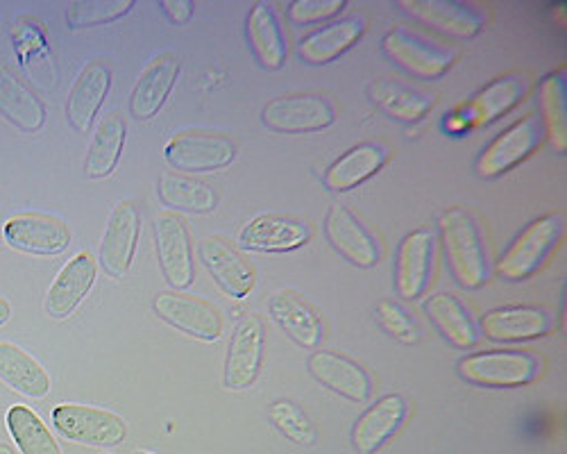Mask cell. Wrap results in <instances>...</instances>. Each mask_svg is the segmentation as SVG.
Segmentation results:
<instances>
[{"label":"cell","instance_id":"obj_9","mask_svg":"<svg viewBox=\"0 0 567 454\" xmlns=\"http://www.w3.org/2000/svg\"><path fill=\"white\" fill-rule=\"evenodd\" d=\"M261 121L268 130L284 134L320 132L337 121V107L332 101L313 94L281 96L264 107Z\"/></svg>","mask_w":567,"mask_h":454},{"label":"cell","instance_id":"obj_15","mask_svg":"<svg viewBox=\"0 0 567 454\" xmlns=\"http://www.w3.org/2000/svg\"><path fill=\"white\" fill-rule=\"evenodd\" d=\"M200 259L209 270L212 280L220 287V291L229 298L241 300L255 287L252 266L236 252L225 239L218 235L207 237L200 246Z\"/></svg>","mask_w":567,"mask_h":454},{"label":"cell","instance_id":"obj_13","mask_svg":"<svg viewBox=\"0 0 567 454\" xmlns=\"http://www.w3.org/2000/svg\"><path fill=\"white\" fill-rule=\"evenodd\" d=\"M3 237L8 246L28 255H60L71 244L69 227L53 218L41 214H21L8 220Z\"/></svg>","mask_w":567,"mask_h":454},{"label":"cell","instance_id":"obj_37","mask_svg":"<svg viewBox=\"0 0 567 454\" xmlns=\"http://www.w3.org/2000/svg\"><path fill=\"white\" fill-rule=\"evenodd\" d=\"M540 112L547 127L549 144L563 153L567 148V96L565 73H551L540 84Z\"/></svg>","mask_w":567,"mask_h":454},{"label":"cell","instance_id":"obj_18","mask_svg":"<svg viewBox=\"0 0 567 454\" xmlns=\"http://www.w3.org/2000/svg\"><path fill=\"white\" fill-rule=\"evenodd\" d=\"M327 239L350 264L359 268H372L382 259L380 246L357 220V216L343 205H334L329 209Z\"/></svg>","mask_w":567,"mask_h":454},{"label":"cell","instance_id":"obj_8","mask_svg":"<svg viewBox=\"0 0 567 454\" xmlns=\"http://www.w3.org/2000/svg\"><path fill=\"white\" fill-rule=\"evenodd\" d=\"M264 343L266 334L261 318L255 313L244 316L231 332L225 359L223 384L229 391H244L257 382L264 363Z\"/></svg>","mask_w":567,"mask_h":454},{"label":"cell","instance_id":"obj_22","mask_svg":"<svg viewBox=\"0 0 567 454\" xmlns=\"http://www.w3.org/2000/svg\"><path fill=\"white\" fill-rule=\"evenodd\" d=\"M432 252H434L432 233L422 230V227L402 241L398 250L395 285L404 300H417L422 291L427 289V282L432 276Z\"/></svg>","mask_w":567,"mask_h":454},{"label":"cell","instance_id":"obj_3","mask_svg":"<svg viewBox=\"0 0 567 454\" xmlns=\"http://www.w3.org/2000/svg\"><path fill=\"white\" fill-rule=\"evenodd\" d=\"M53 423L62 436L84 445L114 447L127 436L123 419L101 406L60 404L53 409Z\"/></svg>","mask_w":567,"mask_h":454},{"label":"cell","instance_id":"obj_38","mask_svg":"<svg viewBox=\"0 0 567 454\" xmlns=\"http://www.w3.org/2000/svg\"><path fill=\"white\" fill-rule=\"evenodd\" d=\"M132 8V0H78L66 10V25L71 30L107 25L123 19Z\"/></svg>","mask_w":567,"mask_h":454},{"label":"cell","instance_id":"obj_28","mask_svg":"<svg viewBox=\"0 0 567 454\" xmlns=\"http://www.w3.org/2000/svg\"><path fill=\"white\" fill-rule=\"evenodd\" d=\"M272 321L300 348H316L322 339V328L313 309L293 291H279L268 302Z\"/></svg>","mask_w":567,"mask_h":454},{"label":"cell","instance_id":"obj_6","mask_svg":"<svg viewBox=\"0 0 567 454\" xmlns=\"http://www.w3.org/2000/svg\"><path fill=\"white\" fill-rule=\"evenodd\" d=\"M164 157L182 173H209L229 166L236 157V146L225 134L182 132L166 144Z\"/></svg>","mask_w":567,"mask_h":454},{"label":"cell","instance_id":"obj_1","mask_svg":"<svg viewBox=\"0 0 567 454\" xmlns=\"http://www.w3.org/2000/svg\"><path fill=\"white\" fill-rule=\"evenodd\" d=\"M441 237L454 280L463 289L484 287L491 270L475 218L465 209H447L441 216Z\"/></svg>","mask_w":567,"mask_h":454},{"label":"cell","instance_id":"obj_21","mask_svg":"<svg viewBox=\"0 0 567 454\" xmlns=\"http://www.w3.org/2000/svg\"><path fill=\"white\" fill-rule=\"evenodd\" d=\"M398 8L424 25L458 39L477 37L484 25V19L475 10L445 0H402Z\"/></svg>","mask_w":567,"mask_h":454},{"label":"cell","instance_id":"obj_33","mask_svg":"<svg viewBox=\"0 0 567 454\" xmlns=\"http://www.w3.org/2000/svg\"><path fill=\"white\" fill-rule=\"evenodd\" d=\"M424 313L430 316V321L436 326V330L454 345V348H470L477 341V330L467 309L461 305L458 298L450 293H436L427 302H424Z\"/></svg>","mask_w":567,"mask_h":454},{"label":"cell","instance_id":"obj_27","mask_svg":"<svg viewBox=\"0 0 567 454\" xmlns=\"http://www.w3.org/2000/svg\"><path fill=\"white\" fill-rule=\"evenodd\" d=\"M0 382L32 400L51 393V375L32 354L10 341H0Z\"/></svg>","mask_w":567,"mask_h":454},{"label":"cell","instance_id":"obj_17","mask_svg":"<svg viewBox=\"0 0 567 454\" xmlns=\"http://www.w3.org/2000/svg\"><path fill=\"white\" fill-rule=\"evenodd\" d=\"M311 239V230L293 218L259 216L239 233L241 248L250 252H291Z\"/></svg>","mask_w":567,"mask_h":454},{"label":"cell","instance_id":"obj_7","mask_svg":"<svg viewBox=\"0 0 567 454\" xmlns=\"http://www.w3.org/2000/svg\"><path fill=\"white\" fill-rule=\"evenodd\" d=\"M153 309L164 323L198 341L212 343L223 334V316L218 307L207 300L177 291H162L155 296Z\"/></svg>","mask_w":567,"mask_h":454},{"label":"cell","instance_id":"obj_29","mask_svg":"<svg viewBox=\"0 0 567 454\" xmlns=\"http://www.w3.org/2000/svg\"><path fill=\"white\" fill-rule=\"evenodd\" d=\"M363 30H365V21L361 17L343 19L339 23L327 25V28L309 34L300 43V58H302V62L313 64V66L334 62L337 58L348 53L352 45H357V41L363 37Z\"/></svg>","mask_w":567,"mask_h":454},{"label":"cell","instance_id":"obj_41","mask_svg":"<svg viewBox=\"0 0 567 454\" xmlns=\"http://www.w3.org/2000/svg\"><path fill=\"white\" fill-rule=\"evenodd\" d=\"M346 10V0H298L289 8V17L298 25L318 23L324 19H334Z\"/></svg>","mask_w":567,"mask_h":454},{"label":"cell","instance_id":"obj_45","mask_svg":"<svg viewBox=\"0 0 567 454\" xmlns=\"http://www.w3.org/2000/svg\"><path fill=\"white\" fill-rule=\"evenodd\" d=\"M134 454H155V452H146V450H136Z\"/></svg>","mask_w":567,"mask_h":454},{"label":"cell","instance_id":"obj_34","mask_svg":"<svg viewBox=\"0 0 567 454\" xmlns=\"http://www.w3.org/2000/svg\"><path fill=\"white\" fill-rule=\"evenodd\" d=\"M159 198L173 209L192 214H209L218 207V194L209 185L175 173H162Z\"/></svg>","mask_w":567,"mask_h":454},{"label":"cell","instance_id":"obj_20","mask_svg":"<svg viewBox=\"0 0 567 454\" xmlns=\"http://www.w3.org/2000/svg\"><path fill=\"white\" fill-rule=\"evenodd\" d=\"M549 330V316L538 307H502L482 316V332L499 343L540 339Z\"/></svg>","mask_w":567,"mask_h":454},{"label":"cell","instance_id":"obj_16","mask_svg":"<svg viewBox=\"0 0 567 454\" xmlns=\"http://www.w3.org/2000/svg\"><path fill=\"white\" fill-rule=\"evenodd\" d=\"M307 367L316 382H320L329 391L343 395L346 400L363 402L372 393L370 375L359 367L357 361L339 352H329V350L313 352L307 361Z\"/></svg>","mask_w":567,"mask_h":454},{"label":"cell","instance_id":"obj_30","mask_svg":"<svg viewBox=\"0 0 567 454\" xmlns=\"http://www.w3.org/2000/svg\"><path fill=\"white\" fill-rule=\"evenodd\" d=\"M246 34L257 62L266 71H279L284 64H287V41H284L281 28L270 6L257 3L250 10Z\"/></svg>","mask_w":567,"mask_h":454},{"label":"cell","instance_id":"obj_35","mask_svg":"<svg viewBox=\"0 0 567 454\" xmlns=\"http://www.w3.org/2000/svg\"><path fill=\"white\" fill-rule=\"evenodd\" d=\"M368 94H370V101L380 107L386 116L402 121V123H417L432 110V103L427 99L415 94V91L409 86H402V84L389 82V80L374 82Z\"/></svg>","mask_w":567,"mask_h":454},{"label":"cell","instance_id":"obj_32","mask_svg":"<svg viewBox=\"0 0 567 454\" xmlns=\"http://www.w3.org/2000/svg\"><path fill=\"white\" fill-rule=\"evenodd\" d=\"M386 162V153L374 144H361L339 157L324 173V185L332 192H350L361 182L380 173Z\"/></svg>","mask_w":567,"mask_h":454},{"label":"cell","instance_id":"obj_36","mask_svg":"<svg viewBox=\"0 0 567 454\" xmlns=\"http://www.w3.org/2000/svg\"><path fill=\"white\" fill-rule=\"evenodd\" d=\"M8 430L21 454H62L55 436L25 404H14L8 412Z\"/></svg>","mask_w":567,"mask_h":454},{"label":"cell","instance_id":"obj_44","mask_svg":"<svg viewBox=\"0 0 567 454\" xmlns=\"http://www.w3.org/2000/svg\"><path fill=\"white\" fill-rule=\"evenodd\" d=\"M0 454H14L8 443H0Z\"/></svg>","mask_w":567,"mask_h":454},{"label":"cell","instance_id":"obj_19","mask_svg":"<svg viewBox=\"0 0 567 454\" xmlns=\"http://www.w3.org/2000/svg\"><path fill=\"white\" fill-rule=\"evenodd\" d=\"M409 414L402 395H384L361 414L352 427V445L359 454H372L380 450L404 423Z\"/></svg>","mask_w":567,"mask_h":454},{"label":"cell","instance_id":"obj_5","mask_svg":"<svg viewBox=\"0 0 567 454\" xmlns=\"http://www.w3.org/2000/svg\"><path fill=\"white\" fill-rule=\"evenodd\" d=\"M153 235L166 285L175 291L192 287L196 280V266L184 220L175 214H159L153 220Z\"/></svg>","mask_w":567,"mask_h":454},{"label":"cell","instance_id":"obj_31","mask_svg":"<svg viewBox=\"0 0 567 454\" xmlns=\"http://www.w3.org/2000/svg\"><path fill=\"white\" fill-rule=\"evenodd\" d=\"M125 136H127V130L118 114H110L101 121L96 132H93V140L86 153V162H84L86 177L103 179L116 171L118 159L123 155Z\"/></svg>","mask_w":567,"mask_h":454},{"label":"cell","instance_id":"obj_14","mask_svg":"<svg viewBox=\"0 0 567 454\" xmlns=\"http://www.w3.org/2000/svg\"><path fill=\"white\" fill-rule=\"evenodd\" d=\"M96 276H99L96 259H93L89 252L75 255L60 270V276L51 285V291L43 302L45 313L55 318V321H64V318H69L82 305V300L91 293L93 285H96Z\"/></svg>","mask_w":567,"mask_h":454},{"label":"cell","instance_id":"obj_46","mask_svg":"<svg viewBox=\"0 0 567 454\" xmlns=\"http://www.w3.org/2000/svg\"><path fill=\"white\" fill-rule=\"evenodd\" d=\"M105 454H110V452H105Z\"/></svg>","mask_w":567,"mask_h":454},{"label":"cell","instance_id":"obj_2","mask_svg":"<svg viewBox=\"0 0 567 454\" xmlns=\"http://www.w3.org/2000/svg\"><path fill=\"white\" fill-rule=\"evenodd\" d=\"M540 369V359L532 352L493 350L477 352L458 361V375L477 386L511 389L529 384Z\"/></svg>","mask_w":567,"mask_h":454},{"label":"cell","instance_id":"obj_43","mask_svg":"<svg viewBox=\"0 0 567 454\" xmlns=\"http://www.w3.org/2000/svg\"><path fill=\"white\" fill-rule=\"evenodd\" d=\"M10 316H12V305L3 296H0V328L10 321Z\"/></svg>","mask_w":567,"mask_h":454},{"label":"cell","instance_id":"obj_4","mask_svg":"<svg viewBox=\"0 0 567 454\" xmlns=\"http://www.w3.org/2000/svg\"><path fill=\"white\" fill-rule=\"evenodd\" d=\"M563 233V223L558 216H543L527 225L519 237L508 246L504 257L497 264L499 276L511 282L527 280L532 272L545 261L554 250Z\"/></svg>","mask_w":567,"mask_h":454},{"label":"cell","instance_id":"obj_24","mask_svg":"<svg viewBox=\"0 0 567 454\" xmlns=\"http://www.w3.org/2000/svg\"><path fill=\"white\" fill-rule=\"evenodd\" d=\"M179 75V62L173 55H162L155 60L144 73H141L138 82L132 89L130 99V114L136 121H151L159 114L166 99L175 86V80Z\"/></svg>","mask_w":567,"mask_h":454},{"label":"cell","instance_id":"obj_40","mask_svg":"<svg viewBox=\"0 0 567 454\" xmlns=\"http://www.w3.org/2000/svg\"><path fill=\"white\" fill-rule=\"evenodd\" d=\"M377 318H380L382 328L395 337L398 341L402 343H415L420 332H417V326L411 321V316L395 302L391 300H384L377 305Z\"/></svg>","mask_w":567,"mask_h":454},{"label":"cell","instance_id":"obj_11","mask_svg":"<svg viewBox=\"0 0 567 454\" xmlns=\"http://www.w3.org/2000/svg\"><path fill=\"white\" fill-rule=\"evenodd\" d=\"M138 230H141V220L134 203L121 200L107 220L105 237L101 241V252H99L101 268L110 278L121 280L127 276L136 244H138Z\"/></svg>","mask_w":567,"mask_h":454},{"label":"cell","instance_id":"obj_10","mask_svg":"<svg viewBox=\"0 0 567 454\" xmlns=\"http://www.w3.org/2000/svg\"><path fill=\"white\" fill-rule=\"evenodd\" d=\"M382 51L393 64L422 80L441 78L454 64L450 49L424 41L406 28H393L382 41Z\"/></svg>","mask_w":567,"mask_h":454},{"label":"cell","instance_id":"obj_23","mask_svg":"<svg viewBox=\"0 0 567 454\" xmlns=\"http://www.w3.org/2000/svg\"><path fill=\"white\" fill-rule=\"evenodd\" d=\"M112 86V69L103 62L89 64L71 89L66 116L78 132H89Z\"/></svg>","mask_w":567,"mask_h":454},{"label":"cell","instance_id":"obj_12","mask_svg":"<svg viewBox=\"0 0 567 454\" xmlns=\"http://www.w3.org/2000/svg\"><path fill=\"white\" fill-rule=\"evenodd\" d=\"M540 142V125L536 118H523L508 130H504L497 140L482 153L477 159V173L484 179H493L527 159Z\"/></svg>","mask_w":567,"mask_h":454},{"label":"cell","instance_id":"obj_42","mask_svg":"<svg viewBox=\"0 0 567 454\" xmlns=\"http://www.w3.org/2000/svg\"><path fill=\"white\" fill-rule=\"evenodd\" d=\"M159 8L168 17V21L175 23V25H184V23L192 21L194 10H196L192 0H162Z\"/></svg>","mask_w":567,"mask_h":454},{"label":"cell","instance_id":"obj_25","mask_svg":"<svg viewBox=\"0 0 567 454\" xmlns=\"http://www.w3.org/2000/svg\"><path fill=\"white\" fill-rule=\"evenodd\" d=\"M523 94H525V82L517 75L497 78L467 103L465 112L461 114L465 130H480L495 123L519 103Z\"/></svg>","mask_w":567,"mask_h":454},{"label":"cell","instance_id":"obj_39","mask_svg":"<svg viewBox=\"0 0 567 454\" xmlns=\"http://www.w3.org/2000/svg\"><path fill=\"white\" fill-rule=\"evenodd\" d=\"M268 416L272 421V425L298 445H313L316 441V430L311 425V421L307 419V414L298 404H293L291 400H277L270 404Z\"/></svg>","mask_w":567,"mask_h":454},{"label":"cell","instance_id":"obj_26","mask_svg":"<svg viewBox=\"0 0 567 454\" xmlns=\"http://www.w3.org/2000/svg\"><path fill=\"white\" fill-rule=\"evenodd\" d=\"M0 116L25 134L39 132L45 123V110L39 96L6 66H0Z\"/></svg>","mask_w":567,"mask_h":454}]
</instances>
